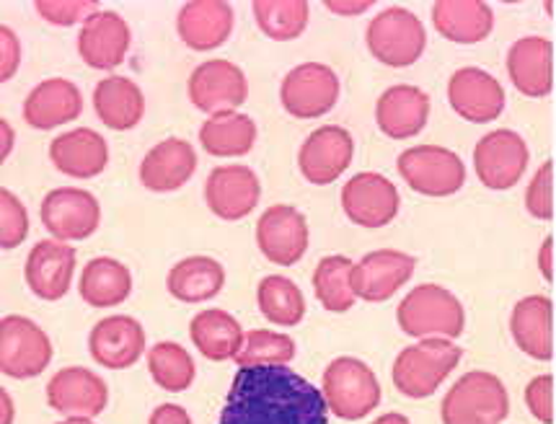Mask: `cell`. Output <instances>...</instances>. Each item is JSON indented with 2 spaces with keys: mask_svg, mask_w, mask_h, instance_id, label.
<instances>
[{
  "mask_svg": "<svg viewBox=\"0 0 556 424\" xmlns=\"http://www.w3.org/2000/svg\"><path fill=\"white\" fill-rule=\"evenodd\" d=\"M189 336L197 352L210 362H226L236 360V355L243 347V332L239 319H233L223 308H205L192 319L189 324Z\"/></svg>",
  "mask_w": 556,
  "mask_h": 424,
  "instance_id": "cell-32",
  "label": "cell"
},
{
  "mask_svg": "<svg viewBox=\"0 0 556 424\" xmlns=\"http://www.w3.org/2000/svg\"><path fill=\"white\" fill-rule=\"evenodd\" d=\"M148 370L155 386H161L168 394H181L192 388L197 368L192 355L176 342H159L148 349Z\"/></svg>",
  "mask_w": 556,
  "mask_h": 424,
  "instance_id": "cell-39",
  "label": "cell"
},
{
  "mask_svg": "<svg viewBox=\"0 0 556 424\" xmlns=\"http://www.w3.org/2000/svg\"><path fill=\"white\" fill-rule=\"evenodd\" d=\"M526 407L535 422L554 424V378L548 373L535 375L526 386Z\"/></svg>",
  "mask_w": 556,
  "mask_h": 424,
  "instance_id": "cell-44",
  "label": "cell"
},
{
  "mask_svg": "<svg viewBox=\"0 0 556 424\" xmlns=\"http://www.w3.org/2000/svg\"><path fill=\"white\" fill-rule=\"evenodd\" d=\"M432 26L453 44H479L494 29V11L484 0H438L432 3Z\"/></svg>",
  "mask_w": 556,
  "mask_h": 424,
  "instance_id": "cell-30",
  "label": "cell"
},
{
  "mask_svg": "<svg viewBox=\"0 0 556 424\" xmlns=\"http://www.w3.org/2000/svg\"><path fill=\"white\" fill-rule=\"evenodd\" d=\"M256 303L269 324L275 326H298L306 319V298L293 280L285 274H267L256 287Z\"/></svg>",
  "mask_w": 556,
  "mask_h": 424,
  "instance_id": "cell-36",
  "label": "cell"
},
{
  "mask_svg": "<svg viewBox=\"0 0 556 424\" xmlns=\"http://www.w3.org/2000/svg\"><path fill=\"white\" fill-rule=\"evenodd\" d=\"M50 160L71 179H97L110 164V145L91 127H76L52 140Z\"/></svg>",
  "mask_w": 556,
  "mask_h": 424,
  "instance_id": "cell-28",
  "label": "cell"
},
{
  "mask_svg": "<svg viewBox=\"0 0 556 424\" xmlns=\"http://www.w3.org/2000/svg\"><path fill=\"white\" fill-rule=\"evenodd\" d=\"M324 391L290 365L239 368L218 424H329Z\"/></svg>",
  "mask_w": 556,
  "mask_h": 424,
  "instance_id": "cell-1",
  "label": "cell"
},
{
  "mask_svg": "<svg viewBox=\"0 0 556 424\" xmlns=\"http://www.w3.org/2000/svg\"><path fill=\"white\" fill-rule=\"evenodd\" d=\"M365 44L378 63L389 67H409L425 55L427 34L417 13L391 5L370 18Z\"/></svg>",
  "mask_w": 556,
  "mask_h": 424,
  "instance_id": "cell-7",
  "label": "cell"
},
{
  "mask_svg": "<svg viewBox=\"0 0 556 424\" xmlns=\"http://www.w3.org/2000/svg\"><path fill=\"white\" fill-rule=\"evenodd\" d=\"M447 104L466 123L486 125L505 112V89L481 67H458L447 80Z\"/></svg>",
  "mask_w": 556,
  "mask_h": 424,
  "instance_id": "cell-19",
  "label": "cell"
},
{
  "mask_svg": "<svg viewBox=\"0 0 556 424\" xmlns=\"http://www.w3.org/2000/svg\"><path fill=\"white\" fill-rule=\"evenodd\" d=\"M528 160V143L515 130H494L481 134L473 147V171L486 190L507 192L523 179Z\"/></svg>",
  "mask_w": 556,
  "mask_h": 424,
  "instance_id": "cell-9",
  "label": "cell"
},
{
  "mask_svg": "<svg viewBox=\"0 0 556 424\" xmlns=\"http://www.w3.org/2000/svg\"><path fill=\"white\" fill-rule=\"evenodd\" d=\"M78 254L76 248L65 241L47 239L31 246L29 257L24 265V280L29 291L39 300L55 303L65 298L73 285V274H76Z\"/></svg>",
  "mask_w": 556,
  "mask_h": 424,
  "instance_id": "cell-20",
  "label": "cell"
},
{
  "mask_svg": "<svg viewBox=\"0 0 556 424\" xmlns=\"http://www.w3.org/2000/svg\"><path fill=\"white\" fill-rule=\"evenodd\" d=\"M295 358V342L288 334L273 329H251L243 336L241 352L236 355V365H288Z\"/></svg>",
  "mask_w": 556,
  "mask_h": 424,
  "instance_id": "cell-40",
  "label": "cell"
},
{
  "mask_svg": "<svg viewBox=\"0 0 556 424\" xmlns=\"http://www.w3.org/2000/svg\"><path fill=\"white\" fill-rule=\"evenodd\" d=\"M339 101V78L324 63H301L280 83L282 110L295 119H318Z\"/></svg>",
  "mask_w": 556,
  "mask_h": 424,
  "instance_id": "cell-11",
  "label": "cell"
},
{
  "mask_svg": "<svg viewBox=\"0 0 556 424\" xmlns=\"http://www.w3.org/2000/svg\"><path fill=\"white\" fill-rule=\"evenodd\" d=\"M260 200L262 181L243 164L218 166L205 179V205L215 218L226 220V223L247 218L260 205Z\"/></svg>",
  "mask_w": 556,
  "mask_h": 424,
  "instance_id": "cell-18",
  "label": "cell"
},
{
  "mask_svg": "<svg viewBox=\"0 0 556 424\" xmlns=\"http://www.w3.org/2000/svg\"><path fill=\"white\" fill-rule=\"evenodd\" d=\"M47 403L58 414L80 416V420H97L110 403V388L104 378L91 368L71 365L58 370L47 383Z\"/></svg>",
  "mask_w": 556,
  "mask_h": 424,
  "instance_id": "cell-16",
  "label": "cell"
},
{
  "mask_svg": "<svg viewBox=\"0 0 556 424\" xmlns=\"http://www.w3.org/2000/svg\"><path fill=\"white\" fill-rule=\"evenodd\" d=\"M34 11L52 26H84L86 18L101 9L93 0H37Z\"/></svg>",
  "mask_w": 556,
  "mask_h": 424,
  "instance_id": "cell-42",
  "label": "cell"
},
{
  "mask_svg": "<svg viewBox=\"0 0 556 424\" xmlns=\"http://www.w3.org/2000/svg\"><path fill=\"white\" fill-rule=\"evenodd\" d=\"M324 5L337 16H361V13L370 11L372 0H327Z\"/></svg>",
  "mask_w": 556,
  "mask_h": 424,
  "instance_id": "cell-47",
  "label": "cell"
},
{
  "mask_svg": "<svg viewBox=\"0 0 556 424\" xmlns=\"http://www.w3.org/2000/svg\"><path fill=\"white\" fill-rule=\"evenodd\" d=\"M256 143V123L249 114L228 112L207 117L200 127V145L213 158H241Z\"/></svg>",
  "mask_w": 556,
  "mask_h": 424,
  "instance_id": "cell-35",
  "label": "cell"
},
{
  "mask_svg": "<svg viewBox=\"0 0 556 424\" xmlns=\"http://www.w3.org/2000/svg\"><path fill=\"white\" fill-rule=\"evenodd\" d=\"M226 287V267L213 257H187L168 269L166 291L179 303H207Z\"/></svg>",
  "mask_w": 556,
  "mask_h": 424,
  "instance_id": "cell-33",
  "label": "cell"
},
{
  "mask_svg": "<svg viewBox=\"0 0 556 424\" xmlns=\"http://www.w3.org/2000/svg\"><path fill=\"white\" fill-rule=\"evenodd\" d=\"M526 210L535 220H552L554 218V164L544 160L533 179L528 181L526 190Z\"/></svg>",
  "mask_w": 556,
  "mask_h": 424,
  "instance_id": "cell-43",
  "label": "cell"
},
{
  "mask_svg": "<svg viewBox=\"0 0 556 424\" xmlns=\"http://www.w3.org/2000/svg\"><path fill=\"white\" fill-rule=\"evenodd\" d=\"M52 362V342L39 324L26 316H5L0 321V370L16 381L42 375Z\"/></svg>",
  "mask_w": 556,
  "mask_h": 424,
  "instance_id": "cell-8",
  "label": "cell"
},
{
  "mask_svg": "<svg viewBox=\"0 0 556 424\" xmlns=\"http://www.w3.org/2000/svg\"><path fill=\"white\" fill-rule=\"evenodd\" d=\"M42 226L58 241H86L99 231L101 205L80 187H58L47 192L39 207Z\"/></svg>",
  "mask_w": 556,
  "mask_h": 424,
  "instance_id": "cell-12",
  "label": "cell"
},
{
  "mask_svg": "<svg viewBox=\"0 0 556 424\" xmlns=\"http://www.w3.org/2000/svg\"><path fill=\"white\" fill-rule=\"evenodd\" d=\"M148 424H192V416L179 403H164V407L153 409Z\"/></svg>",
  "mask_w": 556,
  "mask_h": 424,
  "instance_id": "cell-46",
  "label": "cell"
},
{
  "mask_svg": "<svg viewBox=\"0 0 556 424\" xmlns=\"http://www.w3.org/2000/svg\"><path fill=\"white\" fill-rule=\"evenodd\" d=\"M29 235V210L18 194L0 190V246L5 252L22 246Z\"/></svg>",
  "mask_w": 556,
  "mask_h": 424,
  "instance_id": "cell-41",
  "label": "cell"
},
{
  "mask_svg": "<svg viewBox=\"0 0 556 424\" xmlns=\"http://www.w3.org/2000/svg\"><path fill=\"white\" fill-rule=\"evenodd\" d=\"M0 143H3V147H0V160H9L13 143H16V132H13V127L5 117L0 119Z\"/></svg>",
  "mask_w": 556,
  "mask_h": 424,
  "instance_id": "cell-49",
  "label": "cell"
},
{
  "mask_svg": "<svg viewBox=\"0 0 556 424\" xmlns=\"http://www.w3.org/2000/svg\"><path fill=\"white\" fill-rule=\"evenodd\" d=\"M311 244L308 220L293 205H273L256 220V246L277 267H293Z\"/></svg>",
  "mask_w": 556,
  "mask_h": 424,
  "instance_id": "cell-14",
  "label": "cell"
},
{
  "mask_svg": "<svg viewBox=\"0 0 556 424\" xmlns=\"http://www.w3.org/2000/svg\"><path fill=\"white\" fill-rule=\"evenodd\" d=\"M329 412L348 422H361L381 403V383L368 362L357 358L331 360L321 375Z\"/></svg>",
  "mask_w": 556,
  "mask_h": 424,
  "instance_id": "cell-5",
  "label": "cell"
},
{
  "mask_svg": "<svg viewBox=\"0 0 556 424\" xmlns=\"http://www.w3.org/2000/svg\"><path fill=\"white\" fill-rule=\"evenodd\" d=\"M510 414L505 383L490 370H471L447 388L440 403L443 424H502Z\"/></svg>",
  "mask_w": 556,
  "mask_h": 424,
  "instance_id": "cell-4",
  "label": "cell"
},
{
  "mask_svg": "<svg viewBox=\"0 0 556 424\" xmlns=\"http://www.w3.org/2000/svg\"><path fill=\"white\" fill-rule=\"evenodd\" d=\"M464 349L453 339H419L417 345L404 347L393 360L391 378L396 391L406 399H430L443 386L447 375L458 368Z\"/></svg>",
  "mask_w": 556,
  "mask_h": 424,
  "instance_id": "cell-3",
  "label": "cell"
},
{
  "mask_svg": "<svg viewBox=\"0 0 556 424\" xmlns=\"http://www.w3.org/2000/svg\"><path fill=\"white\" fill-rule=\"evenodd\" d=\"M427 119H430V97L417 86H391L376 101V125L391 140L415 138L427 127Z\"/></svg>",
  "mask_w": 556,
  "mask_h": 424,
  "instance_id": "cell-26",
  "label": "cell"
},
{
  "mask_svg": "<svg viewBox=\"0 0 556 424\" xmlns=\"http://www.w3.org/2000/svg\"><path fill=\"white\" fill-rule=\"evenodd\" d=\"M130 24L117 11H97L86 18L78 34V55L93 70H114L130 50Z\"/></svg>",
  "mask_w": 556,
  "mask_h": 424,
  "instance_id": "cell-21",
  "label": "cell"
},
{
  "mask_svg": "<svg viewBox=\"0 0 556 424\" xmlns=\"http://www.w3.org/2000/svg\"><path fill=\"white\" fill-rule=\"evenodd\" d=\"M58 424H97V422H93V420H80V416H71V420L58 422Z\"/></svg>",
  "mask_w": 556,
  "mask_h": 424,
  "instance_id": "cell-52",
  "label": "cell"
},
{
  "mask_svg": "<svg viewBox=\"0 0 556 424\" xmlns=\"http://www.w3.org/2000/svg\"><path fill=\"white\" fill-rule=\"evenodd\" d=\"M187 93L197 110L215 117V114L239 112L247 104L249 80L236 63L213 57L194 67L187 80Z\"/></svg>",
  "mask_w": 556,
  "mask_h": 424,
  "instance_id": "cell-10",
  "label": "cell"
},
{
  "mask_svg": "<svg viewBox=\"0 0 556 424\" xmlns=\"http://www.w3.org/2000/svg\"><path fill=\"white\" fill-rule=\"evenodd\" d=\"M507 76L515 91L544 99L554 89V44L546 37H520L507 52Z\"/></svg>",
  "mask_w": 556,
  "mask_h": 424,
  "instance_id": "cell-25",
  "label": "cell"
},
{
  "mask_svg": "<svg viewBox=\"0 0 556 424\" xmlns=\"http://www.w3.org/2000/svg\"><path fill=\"white\" fill-rule=\"evenodd\" d=\"M370 424H412V422L406 420L404 414H399V412H389V414H381V416H378V420H372Z\"/></svg>",
  "mask_w": 556,
  "mask_h": 424,
  "instance_id": "cell-51",
  "label": "cell"
},
{
  "mask_svg": "<svg viewBox=\"0 0 556 424\" xmlns=\"http://www.w3.org/2000/svg\"><path fill=\"white\" fill-rule=\"evenodd\" d=\"M88 349L101 368L127 370L146 352V329L132 316H106L88 334Z\"/></svg>",
  "mask_w": 556,
  "mask_h": 424,
  "instance_id": "cell-22",
  "label": "cell"
},
{
  "mask_svg": "<svg viewBox=\"0 0 556 424\" xmlns=\"http://www.w3.org/2000/svg\"><path fill=\"white\" fill-rule=\"evenodd\" d=\"M355 156V138L342 125H324L303 140L298 168L314 187H327L348 171Z\"/></svg>",
  "mask_w": 556,
  "mask_h": 424,
  "instance_id": "cell-15",
  "label": "cell"
},
{
  "mask_svg": "<svg viewBox=\"0 0 556 424\" xmlns=\"http://www.w3.org/2000/svg\"><path fill=\"white\" fill-rule=\"evenodd\" d=\"M22 65V42L11 26H0V80L9 83Z\"/></svg>",
  "mask_w": 556,
  "mask_h": 424,
  "instance_id": "cell-45",
  "label": "cell"
},
{
  "mask_svg": "<svg viewBox=\"0 0 556 424\" xmlns=\"http://www.w3.org/2000/svg\"><path fill=\"white\" fill-rule=\"evenodd\" d=\"M339 200H342V210L350 223L370 228V231L389 226L402 207L396 184L378 171H361L348 179Z\"/></svg>",
  "mask_w": 556,
  "mask_h": 424,
  "instance_id": "cell-13",
  "label": "cell"
},
{
  "mask_svg": "<svg viewBox=\"0 0 556 424\" xmlns=\"http://www.w3.org/2000/svg\"><path fill=\"white\" fill-rule=\"evenodd\" d=\"M93 110L110 130H135L146 117V97L132 78L106 76L93 89Z\"/></svg>",
  "mask_w": 556,
  "mask_h": 424,
  "instance_id": "cell-31",
  "label": "cell"
},
{
  "mask_svg": "<svg viewBox=\"0 0 556 424\" xmlns=\"http://www.w3.org/2000/svg\"><path fill=\"white\" fill-rule=\"evenodd\" d=\"M396 321L412 339H453L466 329V311L447 287L422 282L404 295L396 308Z\"/></svg>",
  "mask_w": 556,
  "mask_h": 424,
  "instance_id": "cell-2",
  "label": "cell"
},
{
  "mask_svg": "<svg viewBox=\"0 0 556 424\" xmlns=\"http://www.w3.org/2000/svg\"><path fill=\"white\" fill-rule=\"evenodd\" d=\"M78 293L91 308H114L130 298L132 274L119 259L97 257L80 269Z\"/></svg>",
  "mask_w": 556,
  "mask_h": 424,
  "instance_id": "cell-34",
  "label": "cell"
},
{
  "mask_svg": "<svg viewBox=\"0 0 556 424\" xmlns=\"http://www.w3.org/2000/svg\"><path fill=\"white\" fill-rule=\"evenodd\" d=\"M417 259L399 248H376L352 267V291L365 303H386L415 274Z\"/></svg>",
  "mask_w": 556,
  "mask_h": 424,
  "instance_id": "cell-17",
  "label": "cell"
},
{
  "mask_svg": "<svg viewBox=\"0 0 556 424\" xmlns=\"http://www.w3.org/2000/svg\"><path fill=\"white\" fill-rule=\"evenodd\" d=\"M352 261L342 254L324 257L314 269V293L329 313H348L357 295L352 291Z\"/></svg>",
  "mask_w": 556,
  "mask_h": 424,
  "instance_id": "cell-38",
  "label": "cell"
},
{
  "mask_svg": "<svg viewBox=\"0 0 556 424\" xmlns=\"http://www.w3.org/2000/svg\"><path fill=\"white\" fill-rule=\"evenodd\" d=\"M0 414H3L0 424H13V416H16V403H13L11 394L5 388H0Z\"/></svg>",
  "mask_w": 556,
  "mask_h": 424,
  "instance_id": "cell-50",
  "label": "cell"
},
{
  "mask_svg": "<svg viewBox=\"0 0 556 424\" xmlns=\"http://www.w3.org/2000/svg\"><path fill=\"white\" fill-rule=\"evenodd\" d=\"M256 26L275 42H293L308 29L311 5L306 0H254L251 3Z\"/></svg>",
  "mask_w": 556,
  "mask_h": 424,
  "instance_id": "cell-37",
  "label": "cell"
},
{
  "mask_svg": "<svg viewBox=\"0 0 556 424\" xmlns=\"http://www.w3.org/2000/svg\"><path fill=\"white\" fill-rule=\"evenodd\" d=\"M399 177L412 192L440 200L456 194L466 184V164L458 153L443 145H412L399 153Z\"/></svg>",
  "mask_w": 556,
  "mask_h": 424,
  "instance_id": "cell-6",
  "label": "cell"
},
{
  "mask_svg": "<svg viewBox=\"0 0 556 424\" xmlns=\"http://www.w3.org/2000/svg\"><path fill=\"white\" fill-rule=\"evenodd\" d=\"M510 334L515 345L533 360L554 358V303L546 295H526L510 313Z\"/></svg>",
  "mask_w": 556,
  "mask_h": 424,
  "instance_id": "cell-29",
  "label": "cell"
},
{
  "mask_svg": "<svg viewBox=\"0 0 556 424\" xmlns=\"http://www.w3.org/2000/svg\"><path fill=\"white\" fill-rule=\"evenodd\" d=\"M233 22V9L226 0H189L176 16V34L189 50L213 52L228 42Z\"/></svg>",
  "mask_w": 556,
  "mask_h": 424,
  "instance_id": "cell-23",
  "label": "cell"
},
{
  "mask_svg": "<svg viewBox=\"0 0 556 424\" xmlns=\"http://www.w3.org/2000/svg\"><path fill=\"white\" fill-rule=\"evenodd\" d=\"M194 171L197 153L192 143L181 138H166L140 160V184L148 192H176L194 177Z\"/></svg>",
  "mask_w": 556,
  "mask_h": 424,
  "instance_id": "cell-27",
  "label": "cell"
},
{
  "mask_svg": "<svg viewBox=\"0 0 556 424\" xmlns=\"http://www.w3.org/2000/svg\"><path fill=\"white\" fill-rule=\"evenodd\" d=\"M535 261H539V272L544 274V280L554 282V235H546L539 254H535Z\"/></svg>",
  "mask_w": 556,
  "mask_h": 424,
  "instance_id": "cell-48",
  "label": "cell"
},
{
  "mask_svg": "<svg viewBox=\"0 0 556 424\" xmlns=\"http://www.w3.org/2000/svg\"><path fill=\"white\" fill-rule=\"evenodd\" d=\"M84 112V97L73 80L47 78L37 83L24 99V119L34 130H58L76 123Z\"/></svg>",
  "mask_w": 556,
  "mask_h": 424,
  "instance_id": "cell-24",
  "label": "cell"
}]
</instances>
